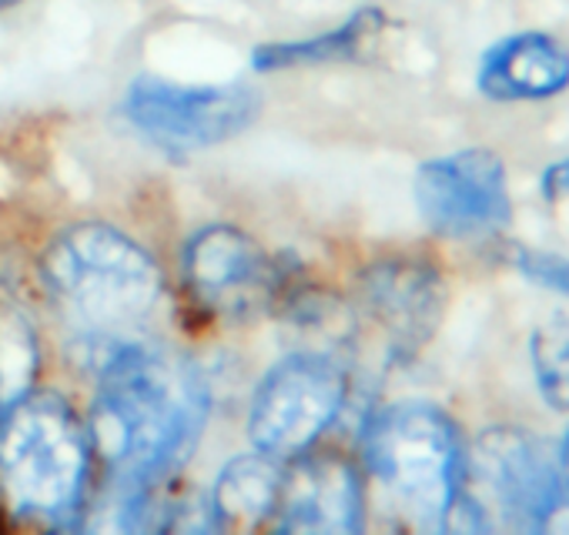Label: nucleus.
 Listing matches in <instances>:
<instances>
[{
	"instance_id": "obj_1",
	"label": "nucleus",
	"mask_w": 569,
	"mask_h": 535,
	"mask_svg": "<svg viewBox=\"0 0 569 535\" xmlns=\"http://www.w3.org/2000/svg\"><path fill=\"white\" fill-rule=\"evenodd\" d=\"M94 372L91 448L118 485L151 488L191 455L208 418V385L188 359L144 342H104Z\"/></svg>"
},
{
	"instance_id": "obj_2",
	"label": "nucleus",
	"mask_w": 569,
	"mask_h": 535,
	"mask_svg": "<svg viewBox=\"0 0 569 535\" xmlns=\"http://www.w3.org/2000/svg\"><path fill=\"white\" fill-rule=\"evenodd\" d=\"M91 438L54 392H24L0 412V492L18 515L64 522L78 512Z\"/></svg>"
},
{
	"instance_id": "obj_3",
	"label": "nucleus",
	"mask_w": 569,
	"mask_h": 535,
	"mask_svg": "<svg viewBox=\"0 0 569 535\" xmlns=\"http://www.w3.org/2000/svg\"><path fill=\"white\" fill-rule=\"evenodd\" d=\"M362 455L402 512L426 528H446L466 485V438L446 408L432 402L379 408L362 432Z\"/></svg>"
},
{
	"instance_id": "obj_4",
	"label": "nucleus",
	"mask_w": 569,
	"mask_h": 535,
	"mask_svg": "<svg viewBox=\"0 0 569 535\" xmlns=\"http://www.w3.org/2000/svg\"><path fill=\"white\" fill-rule=\"evenodd\" d=\"M48 289L94 322H134L161 295L158 261L124 231L98 221L64 228L44 251Z\"/></svg>"
},
{
	"instance_id": "obj_5",
	"label": "nucleus",
	"mask_w": 569,
	"mask_h": 535,
	"mask_svg": "<svg viewBox=\"0 0 569 535\" xmlns=\"http://www.w3.org/2000/svg\"><path fill=\"white\" fill-rule=\"evenodd\" d=\"M492 525L546 532L562 512V475L556 445L522 425H489L466 442V485Z\"/></svg>"
},
{
	"instance_id": "obj_6",
	"label": "nucleus",
	"mask_w": 569,
	"mask_h": 535,
	"mask_svg": "<svg viewBox=\"0 0 569 535\" xmlns=\"http://www.w3.org/2000/svg\"><path fill=\"white\" fill-rule=\"evenodd\" d=\"M349 375L329 352L281 359L258 385L248 412L251 445L271 458H299L339 418Z\"/></svg>"
},
{
	"instance_id": "obj_7",
	"label": "nucleus",
	"mask_w": 569,
	"mask_h": 535,
	"mask_svg": "<svg viewBox=\"0 0 569 535\" xmlns=\"http://www.w3.org/2000/svg\"><path fill=\"white\" fill-rule=\"evenodd\" d=\"M261 111V98L248 84H171L138 78L128 88V121L164 151H198L231 141Z\"/></svg>"
},
{
	"instance_id": "obj_8",
	"label": "nucleus",
	"mask_w": 569,
	"mask_h": 535,
	"mask_svg": "<svg viewBox=\"0 0 569 535\" xmlns=\"http://www.w3.org/2000/svg\"><path fill=\"white\" fill-rule=\"evenodd\" d=\"M416 208L426 228L446 241L502 234L512 221L502 154L489 148H462L422 161L416 171Z\"/></svg>"
},
{
	"instance_id": "obj_9",
	"label": "nucleus",
	"mask_w": 569,
	"mask_h": 535,
	"mask_svg": "<svg viewBox=\"0 0 569 535\" xmlns=\"http://www.w3.org/2000/svg\"><path fill=\"white\" fill-rule=\"evenodd\" d=\"M181 268L188 292L224 319H248L261 312L278 285L274 264L261 244L231 224H208L191 234Z\"/></svg>"
},
{
	"instance_id": "obj_10",
	"label": "nucleus",
	"mask_w": 569,
	"mask_h": 535,
	"mask_svg": "<svg viewBox=\"0 0 569 535\" xmlns=\"http://www.w3.org/2000/svg\"><path fill=\"white\" fill-rule=\"evenodd\" d=\"M356 299L362 319L382 332L386 352L392 359H409L436 335L449 289L432 261L386 258L359 275Z\"/></svg>"
},
{
	"instance_id": "obj_11",
	"label": "nucleus",
	"mask_w": 569,
	"mask_h": 535,
	"mask_svg": "<svg viewBox=\"0 0 569 535\" xmlns=\"http://www.w3.org/2000/svg\"><path fill=\"white\" fill-rule=\"evenodd\" d=\"M274 512L281 532H359L366 525L362 478L342 455H306L292 472H281Z\"/></svg>"
},
{
	"instance_id": "obj_12",
	"label": "nucleus",
	"mask_w": 569,
	"mask_h": 535,
	"mask_svg": "<svg viewBox=\"0 0 569 535\" xmlns=\"http://www.w3.org/2000/svg\"><path fill=\"white\" fill-rule=\"evenodd\" d=\"M476 91L492 104H542L569 91V48L549 31H512L476 64Z\"/></svg>"
},
{
	"instance_id": "obj_13",
	"label": "nucleus",
	"mask_w": 569,
	"mask_h": 535,
	"mask_svg": "<svg viewBox=\"0 0 569 535\" xmlns=\"http://www.w3.org/2000/svg\"><path fill=\"white\" fill-rule=\"evenodd\" d=\"M386 28V14L379 8H359L349 21L339 28L306 38V41H278L264 44L251 54L254 71H289V68H309V64H332V61H352L366 51V44Z\"/></svg>"
},
{
	"instance_id": "obj_14",
	"label": "nucleus",
	"mask_w": 569,
	"mask_h": 535,
	"mask_svg": "<svg viewBox=\"0 0 569 535\" xmlns=\"http://www.w3.org/2000/svg\"><path fill=\"white\" fill-rule=\"evenodd\" d=\"M278 488H281V468L278 458L264 455V452H248V455H234L211 492V508L218 525H254L261 518H268L274 512L278 502Z\"/></svg>"
},
{
	"instance_id": "obj_15",
	"label": "nucleus",
	"mask_w": 569,
	"mask_h": 535,
	"mask_svg": "<svg viewBox=\"0 0 569 535\" xmlns=\"http://www.w3.org/2000/svg\"><path fill=\"white\" fill-rule=\"evenodd\" d=\"M529 369L546 408L569 415V319L549 315L529 332Z\"/></svg>"
},
{
	"instance_id": "obj_16",
	"label": "nucleus",
	"mask_w": 569,
	"mask_h": 535,
	"mask_svg": "<svg viewBox=\"0 0 569 535\" xmlns=\"http://www.w3.org/2000/svg\"><path fill=\"white\" fill-rule=\"evenodd\" d=\"M38 369V342L21 315H0V412L31 392Z\"/></svg>"
},
{
	"instance_id": "obj_17",
	"label": "nucleus",
	"mask_w": 569,
	"mask_h": 535,
	"mask_svg": "<svg viewBox=\"0 0 569 535\" xmlns=\"http://www.w3.org/2000/svg\"><path fill=\"white\" fill-rule=\"evenodd\" d=\"M512 268L526 282H532V285L552 292V295L569 299V258L536 251V248H516L512 251Z\"/></svg>"
},
{
	"instance_id": "obj_18",
	"label": "nucleus",
	"mask_w": 569,
	"mask_h": 535,
	"mask_svg": "<svg viewBox=\"0 0 569 535\" xmlns=\"http://www.w3.org/2000/svg\"><path fill=\"white\" fill-rule=\"evenodd\" d=\"M539 198L546 204L569 201V158H556L539 171Z\"/></svg>"
},
{
	"instance_id": "obj_19",
	"label": "nucleus",
	"mask_w": 569,
	"mask_h": 535,
	"mask_svg": "<svg viewBox=\"0 0 569 535\" xmlns=\"http://www.w3.org/2000/svg\"><path fill=\"white\" fill-rule=\"evenodd\" d=\"M556 458H559V475H562V492H566L562 505L569 508V425H566L562 438L556 442Z\"/></svg>"
},
{
	"instance_id": "obj_20",
	"label": "nucleus",
	"mask_w": 569,
	"mask_h": 535,
	"mask_svg": "<svg viewBox=\"0 0 569 535\" xmlns=\"http://www.w3.org/2000/svg\"><path fill=\"white\" fill-rule=\"evenodd\" d=\"M11 4H18V0H0V8H11Z\"/></svg>"
}]
</instances>
